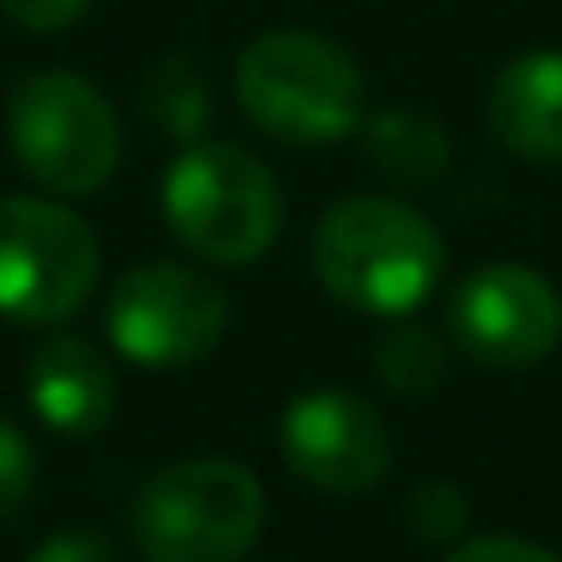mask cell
<instances>
[{
    "label": "cell",
    "instance_id": "ac0fdd59",
    "mask_svg": "<svg viewBox=\"0 0 562 562\" xmlns=\"http://www.w3.org/2000/svg\"><path fill=\"white\" fill-rule=\"evenodd\" d=\"M89 7H94V0H0V12H7L18 29H29V34H61Z\"/></svg>",
    "mask_w": 562,
    "mask_h": 562
},
{
    "label": "cell",
    "instance_id": "7c38bea8",
    "mask_svg": "<svg viewBox=\"0 0 562 562\" xmlns=\"http://www.w3.org/2000/svg\"><path fill=\"white\" fill-rule=\"evenodd\" d=\"M364 155L392 188H436L452 171V138L430 111L392 105L364 116Z\"/></svg>",
    "mask_w": 562,
    "mask_h": 562
},
{
    "label": "cell",
    "instance_id": "52a82bcc",
    "mask_svg": "<svg viewBox=\"0 0 562 562\" xmlns=\"http://www.w3.org/2000/svg\"><path fill=\"white\" fill-rule=\"evenodd\" d=\"M232 326L226 288L182 259L133 265L105 299V337L127 364L144 370H188L221 348Z\"/></svg>",
    "mask_w": 562,
    "mask_h": 562
},
{
    "label": "cell",
    "instance_id": "277c9868",
    "mask_svg": "<svg viewBox=\"0 0 562 562\" xmlns=\"http://www.w3.org/2000/svg\"><path fill=\"white\" fill-rule=\"evenodd\" d=\"M265 529V485L232 458H182L133 496L144 562H243Z\"/></svg>",
    "mask_w": 562,
    "mask_h": 562
},
{
    "label": "cell",
    "instance_id": "8fae6325",
    "mask_svg": "<svg viewBox=\"0 0 562 562\" xmlns=\"http://www.w3.org/2000/svg\"><path fill=\"white\" fill-rule=\"evenodd\" d=\"M491 138L524 166L562 160V50H524L491 78L485 94Z\"/></svg>",
    "mask_w": 562,
    "mask_h": 562
},
{
    "label": "cell",
    "instance_id": "5b68a950",
    "mask_svg": "<svg viewBox=\"0 0 562 562\" xmlns=\"http://www.w3.org/2000/svg\"><path fill=\"white\" fill-rule=\"evenodd\" d=\"M7 144L45 193L83 199L122 166V116L78 72H29L7 100Z\"/></svg>",
    "mask_w": 562,
    "mask_h": 562
},
{
    "label": "cell",
    "instance_id": "7a4b0ae2",
    "mask_svg": "<svg viewBox=\"0 0 562 562\" xmlns=\"http://www.w3.org/2000/svg\"><path fill=\"white\" fill-rule=\"evenodd\" d=\"M237 111L276 144H342L364 127L370 116V83L359 61L315 34V29H276L259 34L237 56Z\"/></svg>",
    "mask_w": 562,
    "mask_h": 562
},
{
    "label": "cell",
    "instance_id": "ba28073f",
    "mask_svg": "<svg viewBox=\"0 0 562 562\" xmlns=\"http://www.w3.org/2000/svg\"><path fill=\"white\" fill-rule=\"evenodd\" d=\"M447 331L485 370H535L562 342V299L540 270L518 259H491L458 281Z\"/></svg>",
    "mask_w": 562,
    "mask_h": 562
},
{
    "label": "cell",
    "instance_id": "6da1fadb",
    "mask_svg": "<svg viewBox=\"0 0 562 562\" xmlns=\"http://www.w3.org/2000/svg\"><path fill=\"white\" fill-rule=\"evenodd\" d=\"M310 265L337 304L403 321L436 293L447 243L430 226V215H419L414 204L386 193H353L315 221Z\"/></svg>",
    "mask_w": 562,
    "mask_h": 562
},
{
    "label": "cell",
    "instance_id": "8992f818",
    "mask_svg": "<svg viewBox=\"0 0 562 562\" xmlns=\"http://www.w3.org/2000/svg\"><path fill=\"white\" fill-rule=\"evenodd\" d=\"M100 288V237L78 210L40 193L0 199V315L61 326Z\"/></svg>",
    "mask_w": 562,
    "mask_h": 562
},
{
    "label": "cell",
    "instance_id": "3957f363",
    "mask_svg": "<svg viewBox=\"0 0 562 562\" xmlns=\"http://www.w3.org/2000/svg\"><path fill=\"white\" fill-rule=\"evenodd\" d=\"M160 215L193 259L259 265L288 226V199L265 160L237 144L199 138L182 144V155L171 160L160 182Z\"/></svg>",
    "mask_w": 562,
    "mask_h": 562
},
{
    "label": "cell",
    "instance_id": "4fadbf2b",
    "mask_svg": "<svg viewBox=\"0 0 562 562\" xmlns=\"http://www.w3.org/2000/svg\"><path fill=\"white\" fill-rule=\"evenodd\" d=\"M144 116L177 138V144H199L210 116H215V94H210V78L188 61V56H166L149 67L144 78Z\"/></svg>",
    "mask_w": 562,
    "mask_h": 562
},
{
    "label": "cell",
    "instance_id": "5bb4252c",
    "mask_svg": "<svg viewBox=\"0 0 562 562\" xmlns=\"http://www.w3.org/2000/svg\"><path fill=\"white\" fill-rule=\"evenodd\" d=\"M375 381L392 397H408V403L436 397L441 381H447V342L430 326H419L414 315L392 321L375 342Z\"/></svg>",
    "mask_w": 562,
    "mask_h": 562
},
{
    "label": "cell",
    "instance_id": "e0dca14e",
    "mask_svg": "<svg viewBox=\"0 0 562 562\" xmlns=\"http://www.w3.org/2000/svg\"><path fill=\"white\" fill-rule=\"evenodd\" d=\"M447 562H562V557L518 535H474V540H458Z\"/></svg>",
    "mask_w": 562,
    "mask_h": 562
},
{
    "label": "cell",
    "instance_id": "30bf717a",
    "mask_svg": "<svg viewBox=\"0 0 562 562\" xmlns=\"http://www.w3.org/2000/svg\"><path fill=\"white\" fill-rule=\"evenodd\" d=\"M29 403H34L40 425L67 436V441L100 436L116 414L111 359L89 337H72V331L40 342L29 359Z\"/></svg>",
    "mask_w": 562,
    "mask_h": 562
},
{
    "label": "cell",
    "instance_id": "2e32d148",
    "mask_svg": "<svg viewBox=\"0 0 562 562\" xmlns=\"http://www.w3.org/2000/svg\"><path fill=\"white\" fill-rule=\"evenodd\" d=\"M34 480H40V458H34L29 436L0 414V518H12L34 496Z\"/></svg>",
    "mask_w": 562,
    "mask_h": 562
},
{
    "label": "cell",
    "instance_id": "9a60e30c",
    "mask_svg": "<svg viewBox=\"0 0 562 562\" xmlns=\"http://www.w3.org/2000/svg\"><path fill=\"white\" fill-rule=\"evenodd\" d=\"M408 524L419 540H436V546H458L463 540V524H469V496L452 485V480H425L408 502Z\"/></svg>",
    "mask_w": 562,
    "mask_h": 562
},
{
    "label": "cell",
    "instance_id": "d6986e66",
    "mask_svg": "<svg viewBox=\"0 0 562 562\" xmlns=\"http://www.w3.org/2000/svg\"><path fill=\"white\" fill-rule=\"evenodd\" d=\"M29 562H122L100 529H56Z\"/></svg>",
    "mask_w": 562,
    "mask_h": 562
},
{
    "label": "cell",
    "instance_id": "9c48e42d",
    "mask_svg": "<svg viewBox=\"0 0 562 562\" xmlns=\"http://www.w3.org/2000/svg\"><path fill=\"white\" fill-rule=\"evenodd\" d=\"M281 458L326 496H364L392 474V430L370 397L315 386L281 408Z\"/></svg>",
    "mask_w": 562,
    "mask_h": 562
}]
</instances>
